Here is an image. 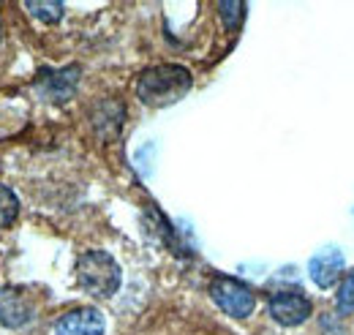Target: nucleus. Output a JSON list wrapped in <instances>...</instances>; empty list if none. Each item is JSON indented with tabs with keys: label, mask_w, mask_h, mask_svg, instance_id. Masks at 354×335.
Returning a JSON list of instances; mask_svg holds the SVG:
<instances>
[{
	"label": "nucleus",
	"mask_w": 354,
	"mask_h": 335,
	"mask_svg": "<svg viewBox=\"0 0 354 335\" xmlns=\"http://www.w3.org/2000/svg\"><path fill=\"white\" fill-rule=\"evenodd\" d=\"M191 87H194L191 71L177 63L150 66L136 77V96L147 107H172L191 93Z\"/></svg>",
	"instance_id": "f257e3e1"
},
{
	"label": "nucleus",
	"mask_w": 354,
	"mask_h": 335,
	"mask_svg": "<svg viewBox=\"0 0 354 335\" xmlns=\"http://www.w3.org/2000/svg\"><path fill=\"white\" fill-rule=\"evenodd\" d=\"M77 284L90 297H112L123 284L120 264L106 251H85L77 259Z\"/></svg>",
	"instance_id": "f03ea898"
},
{
	"label": "nucleus",
	"mask_w": 354,
	"mask_h": 335,
	"mask_svg": "<svg viewBox=\"0 0 354 335\" xmlns=\"http://www.w3.org/2000/svg\"><path fill=\"white\" fill-rule=\"evenodd\" d=\"M210 297L213 302L221 308L226 316L232 319H248L257 308V297L254 292L237 281V278H226V275H218L213 284H210Z\"/></svg>",
	"instance_id": "7ed1b4c3"
},
{
	"label": "nucleus",
	"mask_w": 354,
	"mask_h": 335,
	"mask_svg": "<svg viewBox=\"0 0 354 335\" xmlns=\"http://www.w3.org/2000/svg\"><path fill=\"white\" fill-rule=\"evenodd\" d=\"M80 77H82L80 66H66V69H55V71L41 69L39 77H36V90L52 104H66L77 93Z\"/></svg>",
	"instance_id": "20e7f679"
},
{
	"label": "nucleus",
	"mask_w": 354,
	"mask_h": 335,
	"mask_svg": "<svg viewBox=\"0 0 354 335\" xmlns=\"http://www.w3.org/2000/svg\"><path fill=\"white\" fill-rule=\"evenodd\" d=\"M267 308H270V316L283 327H297L308 322V316L313 314V305L303 292H275L270 297Z\"/></svg>",
	"instance_id": "39448f33"
},
{
	"label": "nucleus",
	"mask_w": 354,
	"mask_h": 335,
	"mask_svg": "<svg viewBox=\"0 0 354 335\" xmlns=\"http://www.w3.org/2000/svg\"><path fill=\"white\" fill-rule=\"evenodd\" d=\"M33 316V302L25 289L19 287H3L0 289V325L19 330L30 322Z\"/></svg>",
	"instance_id": "423d86ee"
},
{
	"label": "nucleus",
	"mask_w": 354,
	"mask_h": 335,
	"mask_svg": "<svg viewBox=\"0 0 354 335\" xmlns=\"http://www.w3.org/2000/svg\"><path fill=\"white\" fill-rule=\"evenodd\" d=\"M344 262H346V256H344L341 248H335V246H327V248H322L319 253H313L308 262V273L310 278H313V284L319 289L335 287L338 278L344 275Z\"/></svg>",
	"instance_id": "0eeeda50"
},
{
	"label": "nucleus",
	"mask_w": 354,
	"mask_h": 335,
	"mask_svg": "<svg viewBox=\"0 0 354 335\" xmlns=\"http://www.w3.org/2000/svg\"><path fill=\"white\" fill-rule=\"evenodd\" d=\"M106 319L98 308H74L55 325V335H104Z\"/></svg>",
	"instance_id": "6e6552de"
},
{
	"label": "nucleus",
	"mask_w": 354,
	"mask_h": 335,
	"mask_svg": "<svg viewBox=\"0 0 354 335\" xmlns=\"http://www.w3.org/2000/svg\"><path fill=\"white\" fill-rule=\"evenodd\" d=\"M123 120H126V109H123L120 101H101L95 107V112H93V128L104 139L118 136L120 128H123Z\"/></svg>",
	"instance_id": "1a4fd4ad"
},
{
	"label": "nucleus",
	"mask_w": 354,
	"mask_h": 335,
	"mask_svg": "<svg viewBox=\"0 0 354 335\" xmlns=\"http://www.w3.org/2000/svg\"><path fill=\"white\" fill-rule=\"evenodd\" d=\"M25 11L33 14L36 19H41L46 25H55L63 19V3L60 0H28Z\"/></svg>",
	"instance_id": "9d476101"
},
{
	"label": "nucleus",
	"mask_w": 354,
	"mask_h": 335,
	"mask_svg": "<svg viewBox=\"0 0 354 335\" xmlns=\"http://www.w3.org/2000/svg\"><path fill=\"white\" fill-rule=\"evenodd\" d=\"M216 8L221 14L226 30H237L245 22V3H240V0H226V3H218Z\"/></svg>",
	"instance_id": "9b49d317"
},
{
	"label": "nucleus",
	"mask_w": 354,
	"mask_h": 335,
	"mask_svg": "<svg viewBox=\"0 0 354 335\" xmlns=\"http://www.w3.org/2000/svg\"><path fill=\"white\" fill-rule=\"evenodd\" d=\"M19 215V199L8 185H0V229L14 224V218Z\"/></svg>",
	"instance_id": "f8f14e48"
},
{
	"label": "nucleus",
	"mask_w": 354,
	"mask_h": 335,
	"mask_svg": "<svg viewBox=\"0 0 354 335\" xmlns=\"http://www.w3.org/2000/svg\"><path fill=\"white\" fill-rule=\"evenodd\" d=\"M335 308H338V314H344V316L354 314V267L344 275V281H341V287H338Z\"/></svg>",
	"instance_id": "ddd939ff"
}]
</instances>
